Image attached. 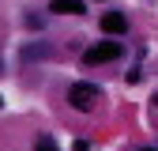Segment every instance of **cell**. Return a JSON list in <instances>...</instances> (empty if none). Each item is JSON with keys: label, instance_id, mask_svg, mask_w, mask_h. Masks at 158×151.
<instances>
[{"label": "cell", "instance_id": "6da1fadb", "mask_svg": "<svg viewBox=\"0 0 158 151\" xmlns=\"http://www.w3.org/2000/svg\"><path fill=\"white\" fill-rule=\"evenodd\" d=\"M68 106H75V110H94L98 106V87L94 83H72L68 87Z\"/></svg>", "mask_w": 158, "mask_h": 151}, {"label": "cell", "instance_id": "7a4b0ae2", "mask_svg": "<svg viewBox=\"0 0 158 151\" xmlns=\"http://www.w3.org/2000/svg\"><path fill=\"white\" fill-rule=\"evenodd\" d=\"M121 57V45L117 42H98L83 53V64H106V61H117Z\"/></svg>", "mask_w": 158, "mask_h": 151}, {"label": "cell", "instance_id": "3957f363", "mask_svg": "<svg viewBox=\"0 0 158 151\" xmlns=\"http://www.w3.org/2000/svg\"><path fill=\"white\" fill-rule=\"evenodd\" d=\"M102 30H106V34H124V30H128V15H124V11L102 15Z\"/></svg>", "mask_w": 158, "mask_h": 151}, {"label": "cell", "instance_id": "277c9868", "mask_svg": "<svg viewBox=\"0 0 158 151\" xmlns=\"http://www.w3.org/2000/svg\"><path fill=\"white\" fill-rule=\"evenodd\" d=\"M49 11H56V15H83V0H49Z\"/></svg>", "mask_w": 158, "mask_h": 151}, {"label": "cell", "instance_id": "5b68a950", "mask_svg": "<svg viewBox=\"0 0 158 151\" xmlns=\"http://www.w3.org/2000/svg\"><path fill=\"white\" fill-rule=\"evenodd\" d=\"M34 151H60V147H56L53 136H38V140H34Z\"/></svg>", "mask_w": 158, "mask_h": 151}, {"label": "cell", "instance_id": "8992f818", "mask_svg": "<svg viewBox=\"0 0 158 151\" xmlns=\"http://www.w3.org/2000/svg\"><path fill=\"white\" fill-rule=\"evenodd\" d=\"M42 57H45V45H38V49L27 45V49H23V61H42Z\"/></svg>", "mask_w": 158, "mask_h": 151}, {"label": "cell", "instance_id": "52a82bcc", "mask_svg": "<svg viewBox=\"0 0 158 151\" xmlns=\"http://www.w3.org/2000/svg\"><path fill=\"white\" fill-rule=\"evenodd\" d=\"M27 27H30V30H42V27H45V19L38 15V11H27Z\"/></svg>", "mask_w": 158, "mask_h": 151}, {"label": "cell", "instance_id": "ba28073f", "mask_svg": "<svg viewBox=\"0 0 158 151\" xmlns=\"http://www.w3.org/2000/svg\"><path fill=\"white\" fill-rule=\"evenodd\" d=\"M124 80H128V83H139V80H143V72H139V68H128Z\"/></svg>", "mask_w": 158, "mask_h": 151}, {"label": "cell", "instance_id": "9c48e42d", "mask_svg": "<svg viewBox=\"0 0 158 151\" xmlns=\"http://www.w3.org/2000/svg\"><path fill=\"white\" fill-rule=\"evenodd\" d=\"M72 151H90V144H87V140H75V144H72Z\"/></svg>", "mask_w": 158, "mask_h": 151}, {"label": "cell", "instance_id": "30bf717a", "mask_svg": "<svg viewBox=\"0 0 158 151\" xmlns=\"http://www.w3.org/2000/svg\"><path fill=\"white\" fill-rule=\"evenodd\" d=\"M151 102H154V106H158V91H154V98H151Z\"/></svg>", "mask_w": 158, "mask_h": 151}, {"label": "cell", "instance_id": "8fae6325", "mask_svg": "<svg viewBox=\"0 0 158 151\" xmlns=\"http://www.w3.org/2000/svg\"><path fill=\"white\" fill-rule=\"evenodd\" d=\"M139 151H158V147H139Z\"/></svg>", "mask_w": 158, "mask_h": 151}, {"label": "cell", "instance_id": "7c38bea8", "mask_svg": "<svg viewBox=\"0 0 158 151\" xmlns=\"http://www.w3.org/2000/svg\"><path fill=\"white\" fill-rule=\"evenodd\" d=\"M0 106H4V102H0Z\"/></svg>", "mask_w": 158, "mask_h": 151}]
</instances>
